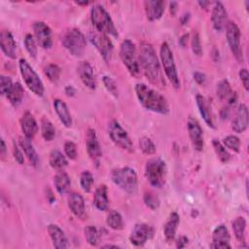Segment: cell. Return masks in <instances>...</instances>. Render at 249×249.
<instances>
[{
  "label": "cell",
  "mask_w": 249,
  "mask_h": 249,
  "mask_svg": "<svg viewBox=\"0 0 249 249\" xmlns=\"http://www.w3.org/2000/svg\"><path fill=\"white\" fill-rule=\"evenodd\" d=\"M102 82H103V85L106 88V89L110 93H112L114 96L117 97L118 96V87H117L116 82L109 76H103Z\"/></svg>",
  "instance_id": "obj_46"
},
{
  "label": "cell",
  "mask_w": 249,
  "mask_h": 249,
  "mask_svg": "<svg viewBox=\"0 0 249 249\" xmlns=\"http://www.w3.org/2000/svg\"><path fill=\"white\" fill-rule=\"evenodd\" d=\"M188 38H189V34H184L180 37L179 39V44L182 46V47H185L187 45V42H188Z\"/></svg>",
  "instance_id": "obj_55"
},
{
  "label": "cell",
  "mask_w": 249,
  "mask_h": 249,
  "mask_svg": "<svg viewBox=\"0 0 249 249\" xmlns=\"http://www.w3.org/2000/svg\"><path fill=\"white\" fill-rule=\"evenodd\" d=\"M112 181L128 194H134L137 189V175L134 169L128 166L114 169L111 174Z\"/></svg>",
  "instance_id": "obj_5"
},
{
  "label": "cell",
  "mask_w": 249,
  "mask_h": 249,
  "mask_svg": "<svg viewBox=\"0 0 249 249\" xmlns=\"http://www.w3.org/2000/svg\"><path fill=\"white\" fill-rule=\"evenodd\" d=\"M33 32L37 44L43 49H50L53 46L51 28L43 21H35L33 23Z\"/></svg>",
  "instance_id": "obj_13"
},
{
  "label": "cell",
  "mask_w": 249,
  "mask_h": 249,
  "mask_svg": "<svg viewBox=\"0 0 249 249\" xmlns=\"http://www.w3.org/2000/svg\"><path fill=\"white\" fill-rule=\"evenodd\" d=\"M89 39L90 43L98 51V53H100L102 58L106 62H109L111 60V57L113 54L114 47H113V44H112L111 40L109 39L108 35L98 32L96 30V31H92L89 33Z\"/></svg>",
  "instance_id": "obj_11"
},
{
  "label": "cell",
  "mask_w": 249,
  "mask_h": 249,
  "mask_svg": "<svg viewBox=\"0 0 249 249\" xmlns=\"http://www.w3.org/2000/svg\"><path fill=\"white\" fill-rule=\"evenodd\" d=\"M24 46L25 49L27 51V53L33 57L35 58L37 55V45H36V41L33 37V35L31 34H26L24 37Z\"/></svg>",
  "instance_id": "obj_43"
},
{
  "label": "cell",
  "mask_w": 249,
  "mask_h": 249,
  "mask_svg": "<svg viewBox=\"0 0 249 249\" xmlns=\"http://www.w3.org/2000/svg\"><path fill=\"white\" fill-rule=\"evenodd\" d=\"M1 148H0V153H1V156L2 157H5V154H6V145H5V142L3 140V138H1Z\"/></svg>",
  "instance_id": "obj_56"
},
{
  "label": "cell",
  "mask_w": 249,
  "mask_h": 249,
  "mask_svg": "<svg viewBox=\"0 0 249 249\" xmlns=\"http://www.w3.org/2000/svg\"><path fill=\"white\" fill-rule=\"evenodd\" d=\"M20 75L27 86V88L37 96H42L44 94V86L39 78L38 74L30 66V64L24 58H20L18 62Z\"/></svg>",
  "instance_id": "obj_8"
},
{
  "label": "cell",
  "mask_w": 249,
  "mask_h": 249,
  "mask_svg": "<svg viewBox=\"0 0 249 249\" xmlns=\"http://www.w3.org/2000/svg\"><path fill=\"white\" fill-rule=\"evenodd\" d=\"M135 92L139 102L149 111L166 115L169 113V106L166 98L156 89L143 83L135 85Z\"/></svg>",
  "instance_id": "obj_2"
},
{
  "label": "cell",
  "mask_w": 249,
  "mask_h": 249,
  "mask_svg": "<svg viewBox=\"0 0 249 249\" xmlns=\"http://www.w3.org/2000/svg\"><path fill=\"white\" fill-rule=\"evenodd\" d=\"M160 60H161V65L163 68V71L172 84V86L175 89L180 88V81L178 77V73L176 70L175 62H174V57L172 54V52L166 42H163L160 46Z\"/></svg>",
  "instance_id": "obj_9"
},
{
  "label": "cell",
  "mask_w": 249,
  "mask_h": 249,
  "mask_svg": "<svg viewBox=\"0 0 249 249\" xmlns=\"http://www.w3.org/2000/svg\"><path fill=\"white\" fill-rule=\"evenodd\" d=\"M187 126H188V131H189V136L192 142V145L194 147V149L196 151H202L203 149V132H202V128L200 127L198 122L190 117L188 119V123H187Z\"/></svg>",
  "instance_id": "obj_14"
},
{
  "label": "cell",
  "mask_w": 249,
  "mask_h": 249,
  "mask_svg": "<svg viewBox=\"0 0 249 249\" xmlns=\"http://www.w3.org/2000/svg\"><path fill=\"white\" fill-rule=\"evenodd\" d=\"M179 223H180L179 215L176 212H172L169 215V217H168V219H167V221H166V223L164 224V227H163L164 236H165V239L167 241H171V240L174 239Z\"/></svg>",
  "instance_id": "obj_28"
},
{
  "label": "cell",
  "mask_w": 249,
  "mask_h": 249,
  "mask_svg": "<svg viewBox=\"0 0 249 249\" xmlns=\"http://www.w3.org/2000/svg\"><path fill=\"white\" fill-rule=\"evenodd\" d=\"M231 227L233 230V233L235 235V238L240 243H245V230H246V220L244 217H236L232 223Z\"/></svg>",
  "instance_id": "obj_34"
},
{
  "label": "cell",
  "mask_w": 249,
  "mask_h": 249,
  "mask_svg": "<svg viewBox=\"0 0 249 249\" xmlns=\"http://www.w3.org/2000/svg\"><path fill=\"white\" fill-rule=\"evenodd\" d=\"M176 10H177V3L176 2H171L170 3V13H171L172 16L175 15Z\"/></svg>",
  "instance_id": "obj_57"
},
{
  "label": "cell",
  "mask_w": 249,
  "mask_h": 249,
  "mask_svg": "<svg viewBox=\"0 0 249 249\" xmlns=\"http://www.w3.org/2000/svg\"><path fill=\"white\" fill-rule=\"evenodd\" d=\"M248 126V109L247 106L241 103L236 111L235 117L231 122V128L237 133H241L246 130Z\"/></svg>",
  "instance_id": "obj_21"
},
{
  "label": "cell",
  "mask_w": 249,
  "mask_h": 249,
  "mask_svg": "<svg viewBox=\"0 0 249 249\" xmlns=\"http://www.w3.org/2000/svg\"><path fill=\"white\" fill-rule=\"evenodd\" d=\"M106 224L109 228H111L115 231H119L124 228L123 218H122L121 214L115 210H111L108 213L107 218H106Z\"/></svg>",
  "instance_id": "obj_35"
},
{
  "label": "cell",
  "mask_w": 249,
  "mask_h": 249,
  "mask_svg": "<svg viewBox=\"0 0 249 249\" xmlns=\"http://www.w3.org/2000/svg\"><path fill=\"white\" fill-rule=\"evenodd\" d=\"M44 73L47 76V78L52 81V82H57L60 76V68L53 63L48 64L45 68H44Z\"/></svg>",
  "instance_id": "obj_41"
},
{
  "label": "cell",
  "mask_w": 249,
  "mask_h": 249,
  "mask_svg": "<svg viewBox=\"0 0 249 249\" xmlns=\"http://www.w3.org/2000/svg\"><path fill=\"white\" fill-rule=\"evenodd\" d=\"M41 131L42 136L46 141H52L55 136V128L52 122L47 118H42L41 120Z\"/></svg>",
  "instance_id": "obj_36"
},
{
  "label": "cell",
  "mask_w": 249,
  "mask_h": 249,
  "mask_svg": "<svg viewBox=\"0 0 249 249\" xmlns=\"http://www.w3.org/2000/svg\"><path fill=\"white\" fill-rule=\"evenodd\" d=\"M19 146L23 150L24 155L27 157L28 160L33 166H37L39 163V157L30 141V139L24 137L19 138Z\"/></svg>",
  "instance_id": "obj_30"
},
{
  "label": "cell",
  "mask_w": 249,
  "mask_h": 249,
  "mask_svg": "<svg viewBox=\"0 0 249 249\" xmlns=\"http://www.w3.org/2000/svg\"><path fill=\"white\" fill-rule=\"evenodd\" d=\"M197 3H198V5H199L201 8H203V9H205V8L210 4V2H208V1H198Z\"/></svg>",
  "instance_id": "obj_60"
},
{
  "label": "cell",
  "mask_w": 249,
  "mask_h": 249,
  "mask_svg": "<svg viewBox=\"0 0 249 249\" xmlns=\"http://www.w3.org/2000/svg\"><path fill=\"white\" fill-rule=\"evenodd\" d=\"M108 133L111 140L121 149L125 150L129 153L133 152V144L126 133V131L122 127V125L116 121L113 120L108 126Z\"/></svg>",
  "instance_id": "obj_10"
},
{
  "label": "cell",
  "mask_w": 249,
  "mask_h": 249,
  "mask_svg": "<svg viewBox=\"0 0 249 249\" xmlns=\"http://www.w3.org/2000/svg\"><path fill=\"white\" fill-rule=\"evenodd\" d=\"M217 96L223 100V99H228L230 95L232 93L231 85L228 80H222L217 84Z\"/></svg>",
  "instance_id": "obj_39"
},
{
  "label": "cell",
  "mask_w": 249,
  "mask_h": 249,
  "mask_svg": "<svg viewBox=\"0 0 249 249\" xmlns=\"http://www.w3.org/2000/svg\"><path fill=\"white\" fill-rule=\"evenodd\" d=\"M85 232V237L87 242L91 245V246H96L99 242V232L97 231V229L93 226H88L85 228L84 230Z\"/></svg>",
  "instance_id": "obj_38"
},
{
  "label": "cell",
  "mask_w": 249,
  "mask_h": 249,
  "mask_svg": "<svg viewBox=\"0 0 249 249\" xmlns=\"http://www.w3.org/2000/svg\"><path fill=\"white\" fill-rule=\"evenodd\" d=\"M67 203L70 211L78 218L82 219L85 217L86 214V207L85 201L83 196L78 193H71L68 196Z\"/></svg>",
  "instance_id": "obj_25"
},
{
  "label": "cell",
  "mask_w": 249,
  "mask_h": 249,
  "mask_svg": "<svg viewBox=\"0 0 249 249\" xmlns=\"http://www.w3.org/2000/svg\"><path fill=\"white\" fill-rule=\"evenodd\" d=\"M230 233L225 225L217 226L212 233V243L210 244L211 248L223 249L231 248L230 245Z\"/></svg>",
  "instance_id": "obj_16"
},
{
  "label": "cell",
  "mask_w": 249,
  "mask_h": 249,
  "mask_svg": "<svg viewBox=\"0 0 249 249\" xmlns=\"http://www.w3.org/2000/svg\"><path fill=\"white\" fill-rule=\"evenodd\" d=\"M144 202L152 210H156L160 206V198L153 192H147L144 194Z\"/></svg>",
  "instance_id": "obj_45"
},
{
  "label": "cell",
  "mask_w": 249,
  "mask_h": 249,
  "mask_svg": "<svg viewBox=\"0 0 249 249\" xmlns=\"http://www.w3.org/2000/svg\"><path fill=\"white\" fill-rule=\"evenodd\" d=\"M188 243V237L185 235L180 236L176 241V247L177 248H184Z\"/></svg>",
  "instance_id": "obj_53"
},
{
  "label": "cell",
  "mask_w": 249,
  "mask_h": 249,
  "mask_svg": "<svg viewBox=\"0 0 249 249\" xmlns=\"http://www.w3.org/2000/svg\"><path fill=\"white\" fill-rule=\"evenodd\" d=\"M239 78L240 81L246 90L249 89V74L246 68H241L239 71Z\"/></svg>",
  "instance_id": "obj_51"
},
{
  "label": "cell",
  "mask_w": 249,
  "mask_h": 249,
  "mask_svg": "<svg viewBox=\"0 0 249 249\" xmlns=\"http://www.w3.org/2000/svg\"><path fill=\"white\" fill-rule=\"evenodd\" d=\"M145 176L148 182L156 188H161L165 183L166 164L160 158H153L146 162Z\"/></svg>",
  "instance_id": "obj_4"
},
{
  "label": "cell",
  "mask_w": 249,
  "mask_h": 249,
  "mask_svg": "<svg viewBox=\"0 0 249 249\" xmlns=\"http://www.w3.org/2000/svg\"><path fill=\"white\" fill-rule=\"evenodd\" d=\"M227 18L228 13L224 5L221 2H215L211 14V21L214 29L217 31H222L224 28H226L228 23Z\"/></svg>",
  "instance_id": "obj_18"
},
{
  "label": "cell",
  "mask_w": 249,
  "mask_h": 249,
  "mask_svg": "<svg viewBox=\"0 0 249 249\" xmlns=\"http://www.w3.org/2000/svg\"><path fill=\"white\" fill-rule=\"evenodd\" d=\"M64 153L70 160H75L77 158V146L72 141H66L64 143Z\"/></svg>",
  "instance_id": "obj_48"
},
{
  "label": "cell",
  "mask_w": 249,
  "mask_h": 249,
  "mask_svg": "<svg viewBox=\"0 0 249 249\" xmlns=\"http://www.w3.org/2000/svg\"><path fill=\"white\" fill-rule=\"evenodd\" d=\"M91 22L98 32L113 37H118L117 28L109 15V13L101 5H93L90 10Z\"/></svg>",
  "instance_id": "obj_3"
},
{
  "label": "cell",
  "mask_w": 249,
  "mask_h": 249,
  "mask_svg": "<svg viewBox=\"0 0 249 249\" xmlns=\"http://www.w3.org/2000/svg\"><path fill=\"white\" fill-rule=\"evenodd\" d=\"M77 72L83 84L90 89H94L96 87V81L94 78V73L91 65L88 61H81L77 66Z\"/></svg>",
  "instance_id": "obj_19"
},
{
  "label": "cell",
  "mask_w": 249,
  "mask_h": 249,
  "mask_svg": "<svg viewBox=\"0 0 249 249\" xmlns=\"http://www.w3.org/2000/svg\"><path fill=\"white\" fill-rule=\"evenodd\" d=\"M139 147H140V150L145 155H153L156 153V145L149 137L144 136V137L140 138Z\"/></svg>",
  "instance_id": "obj_42"
},
{
  "label": "cell",
  "mask_w": 249,
  "mask_h": 249,
  "mask_svg": "<svg viewBox=\"0 0 249 249\" xmlns=\"http://www.w3.org/2000/svg\"><path fill=\"white\" fill-rule=\"evenodd\" d=\"M212 145H213L214 151H215V153H216L218 159H219L222 162H224V163L228 162V161L230 160V159H231V155H230V153L226 150L225 146H224L220 141H218L217 139H213Z\"/></svg>",
  "instance_id": "obj_37"
},
{
  "label": "cell",
  "mask_w": 249,
  "mask_h": 249,
  "mask_svg": "<svg viewBox=\"0 0 249 249\" xmlns=\"http://www.w3.org/2000/svg\"><path fill=\"white\" fill-rule=\"evenodd\" d=\"M139 65L142 68L147 79L156 86L161 87L164 81L161 77V71L158 56L153 47L148 43H142L138 53Z\"/></svg>",
  "instance_id": "obj_1"
},
{
  "label": "cell",
  "mask_w": 249,
  "mask_h": 249,
  "mask_svg": "<svg viewBox=\"0 0 249 249\" xmlns=\"http://www.w3.org/2000/svg\"><path fill=\"white\" fill-rule=\"evenodd\" d=\"M147 18L151 21L161 18L164 12V2L160 0H147L144 2Z\"/></svg>",
  "instance_id": "obj_24"
},
{
  "label": "cell",
  "mask_w": 249,
  "mask_h": 249,
  "mask_svg": "<svg viewBox=\"0 0 249 249\" xmlns=\"http://www.w3.org/2000/svg\"><path fill=\"white\" fill-rule=\"evenodd\" d=\"M93 184V176L89 170H85L82 172L80 176V185L84 192L89 193L91 190V186Z\"/></svg>",
  "instance_id": "obj_40"
},
{
  "label": "cell",
  "mask_w": 249,
  "mask_h": 249,
  "mask_svg": "<svg viewBox=\"0 0 249 249\" xmlns=\"http://www.w3.org/2000/svg\"><path fill=\"white\" fill-rule=\"evenodd\" d=\"M23 93H24V89L21 86L20 83L16 82L15 84H13L11 89L9 90V92L7 93V98L10 101V103L17 107L18 106L21 101H22V97H23Z\"/></svg>",
  "instance_id": "obj_32"
},
{
  "label": "cell",
  "mask_w": 249,
  "mask_h": 249,
  "mask_svg": "<svg viewBox=\"0 0 249 249\" xmlns=\"http://www.w3.org/2000/svg\"><path fill=\"white\" fill-rule=\"evenodd\" d=\"M102 248H119V246L112 245V244H105L102 246Z\"/></svg>",
  "instance_id": "obj_61"
},
{
  "label": "cell",
  "mask_w": 249,
  "mask_h": 249,
  "mask_svg": "<svg viewBox=\"0 0 249 249\" xmlns=\"http://www.w3.org/2000/svg\"><path fill=\"white\" fill-rule=\"evenodd\" d=\"M196 105L198 108V111L202 117V119L204 120V122L206 123V124L210 127H214V122H213V116H212V112H211V108L209 106L208 101L206 100V98L200 94H196Z\"/></svg>",
  "instance_id": "obj_26"
},
{
  "label": "cell",
  "mask_w": 249,
  "mask_h": 249,
  "mask_svg": "<svg viewBox=\"0 0 249 249\" xmlns=\"http://www.w3.org/2000/svg\"><path fill=\"white\" fill-rule=\"evenodd\" d=\"M53 183L57 193L60 195H64L65 193H67L71 185L68 174L63 170L57 171V173L53 177Z\"/></svg>",
  "instance_id": "obj_31"
},
{
  "label": "cell",
  "mask_w": 249,
  "mask_h": 249,
  "mask_svg": "<svg viewBox=\"0 0 249 249\" xmlns=\"http://www.w3.org/2000/svg\"><path fill=\"white\" fill-rule=\"evenodd\" d=\"M0 47L6 56L14 59L17 56V43L8 30H2L0 33Z\"/></svg>",
  "instance_id": "obj_20"
},
{
  "label": "cell",
  "mask_w": 249,
  "mask_h": 249,
  "mask_svg": "<svg viewBox=\"0 0 249 249\" xmlns=\"http://www.w3.org/2000/svg\"><path fill=\"white\" fill-rule=\"evenodd\" d=\"M13 153H14V158L16 160V161L18 164H22L24 162V158H23V154L20 150V148L18 146V144L16 143V141H13Z\"/></svg>",
  "instance_id": "obj_50"
},
{
  "label": "cell",
  "mask_w": 249,
  "mask_h": 249,
  "mask_svg": "<svg viewBox=\"0 0 249 249\" xmlns=\"http://www.w3.org/2000/svg\"><path fill=\"white\" fill-rule=\"evenodd\" d=\"M194 79L198 85H203L206 80V76L201 72H195L194 73Z\"/></svg>",
  "instance_id": "obj_52"
},
{
  "label": "cell",
  "mask_w": 249,
  "mask_h": 249,
  "mask_svg": "<svg viewBox=\"0 0 249 249\" xmlns=\"http://www.w3.org/2000/svg\"><path fill=\"white\" fill-rule=\"evenodd\" d=\"M49 162H50V165L57 171L63 170L68 163L65 156L58 150H53L50 153Z\"/></svg>",
  "instance_id": "obj_33"
},
{
  "label": "cell",
  "mask_w": 249,
  "mask_h": 249,
  "mask_svg": "<svg viewBox=\"0 0 249 249\" xmlns=\"http://www.w3.org/2000/svg\"><path fill=\"white\" fill-rule=\"evenodd\" d=\"M13 86L12 79L9 76L1 75L0 77V92L2 95H7Z\"/></svg>",
  "instance_id": "obj_47"
},
{
  "label": "cell",
  "mask_w": 249,
  "mask_h": 249,
  "mask_svg": "<svg viewBox=\"0 0 249 249\" xmlns=\"http://www.w3.org/2000/svg\"><path fill=\"white\" fill-rule=\"evenodd\" d=\"M120 57L132 76H137L140 72V65L136 47L134 43L128 39L122 42L120 47Z\"/></svg>",
  "instance_id": "obj_7"
},
{
  "label": "cell",
  "mask_w": 249,
  "mask_h": 249,
  "mask_svg": "<svg viewBox=\"0 0 249 249\" xmlns=\"http://www.w3.org/2000/svg\"><path fill=\"white\" fill-rule=\"evenodd\" d=\"M189 18H190V14H189V13L183 15L182 18H181V22H182V24H186V23L188 22Z\"/></svg>",
  "instance_id": "obj_58"
},
{
  "label": "cell",
  "mask_w": 249,
  "mask_h": 249,
  "mask_svg": "<svg viewBox=\"0 0 249 249\" xmlns=\"http://www.w3.org/2000/svg\"><path fill=\"white\" fill-rule=\"evenodd\" d=\"M152 229L145 223H138L134 226L129 235L130 242L135 246H142L152 234Z\"/></svg>",
  "instance_id": "obj_15"
},
{
  "label": "cell",
  "mask_w": 249,
  "mask_h": 249,
  "mask_svg": "<svg viewBox=\"0 0 249 249\" xmlns=\"http://www.w3.org/2000/svg\"><path fill=\"white\" fill-rule=\"evenodd\" d=\"M64 90H65V93L67 96H74L75 92H76L75 89L72 86H67Z\"/></svg>",
  "instance_id": "obj_54"
},
{
  "label": "cell",
  "mask_w": 249,
  "mask_h": 249,
  "mask_svg": "<svg viewBox=\"0 0 249 249\" xmlns=\"http://www.w3.org/2000/svg\"><path fill=\"white\" fill-rule=\"evenodd\" d=\"M192 50H193V53L197 56H200L202 54V48H201V44H200L199 35H198L197 32H195L194 35H193Z\"/></svg>",
  "instance_id": "obj_49"
},
{
  "label": "cell",
  "mask_w": 249,
  "mask_h": 249,
  "mask_svg": "<svg viewBox=\"0 0 249 249\" xmlns=\"http://www.w3.org/2000/svg\"><path fill=\"white\" fill-rule=\"evenodd\" d=\"M93 202L95 207L100 211H106L109 207V199L107 196V187L102 184L97 187L94 193Z\"/></svg>",
  "instance_id": "obj_29"
},
{
  "label": "cell",
  "mask_w": 249,
  "mask_h": 249,
  "mask_svg": "<svg viewBox=\"0 0 249 249\" xmlns=\"http://www.w3.org/2000/svg\"><path fill=\"white\" fill-rule=\"evenodd\" d=\"M76 4H77V5H81V6H87V5L89 4V2H88V1H84V2L78 1V2H76Z\"/></svg>",
  "instance_id": "obj_62"
},
{
  "label": "cell",
  "mask_w": 249,
  "mask_h": 249,
  "mask_svg": "<svg viewBox=\"0 0 249 249\" xmlns=\"http://www.w3.org/2000/svg\"><path fill=\"white\" fill-rule=\"evenodd\" d=\"M48 232L54 248L64 249L69 247V243L64 231L57 225L50 224L48 226Z\"/></svg>",
  "instance_id": "obj_22"
},
{
  "label": "cell",
  "mask_w": 249,
  "mask_h": 249,
  "mask_svg": "<svg viewBox=\"0 0 249 249\" xmlns=\"http://www.w3.org/2000/svg\"><path fill=\"white\" fill-rule=\"evenodd\" d=\"M20 127L24 134V136L28 139H32L37 131H38V125L37 122L34 119L33 115L30 112H25L21 118H20Z\"/></svg>",
  "instance_id": "obj_23"
},
{
  "label": "cell",
  "mask_w": 249,
  "mask_h": 249,
  "mask_svg": "<svg viewBox=\"0 0 249 249\" xmlns=\"http://www.w3.org/2000/svg\"><path fill=\"white\" fill-rule=\"evenodd\" d=\"M63 47L74 56H81L86 49V38L77 28L67 30L61 39Z\"/></svg>",
  "instance_id": "obj_6"
},
{
  "label": "cell",
  "mask_w": 249,
  "mask_h": 249,
  "mask_svg": "<svg viewBox=\"0 0 249 249\" xmlns=\"http://www.w3.org/2000/svg\"><path fill=\"white\" fill-rule=\"evenodd\" d=\"M221 117L223 119H227L229 117V109L228 108H224L222 111H221Z\"/></svg>",
  "instance_id": "obj_59"
},
{
  "label": "cell",
  "mask_w": 249,
  "mask_h": 249,
  "mask_svg": "<svg viewBox=\"0 0 249 249\" xmlns=\"http://www.w3.org/2000/svg\"><path fill=\"white\" fill-rule=\"evenodd\" d=\"M226 34L230 49L234 55L235 59L239 62H243V52L240 43V30L235 22L229 21L226 25Z\"/></svg>",
  "instance_id": "obj_12"
},
{
  "label": "cell",
  "mask_w": 249,
  "mask_h": 249,
  "mask_svg": "<svg viewBox=\"0 0 249 249\" xmlns=\"http://www.w3.org/2000/svg\"><path fill=\"white\" fill-rule=\"evenodd\" d=\"M224 146L229 148L230 150H232L233 152H239L240 148V140L235 135H228L223 139Z\"/></svg>",
  "instance_id": "obj_44"
},
{
  "label": "cell",
  "mask_w": 249,
  "mask_h": 249,
  "mask_svg": "<svg viewBox=\"0 0 249 249\" xmlns=\"http://www.w3.org/2000/svg\"><path fill=\"white\" fill-rule=\"evenodd\" d=\"M53 108L62 124L66 127H70L72 125V117L67 105L62 100L56 98L53 100Z\"/></svg>",
  "instance_id": "obj_27"
},
{
  "label": "cell",
  "mask_w": 249,
  "mask_h": 249,
  "mask_svg": "<svg viewBox=\"0 0 249 249\" xmlns=\"http://www.w3.org/2000/svg\"><path fill=\"white\" fill-rule=\"evenodd\" d=\"M86 146L87 151L89 156V158L92 160L97 161L99 158L102 156V151L100 144L97 140L95 130L93 128H89L86 133Z\"/></svg>",
  "instance_id": "obj_17"
}]
</instances>
